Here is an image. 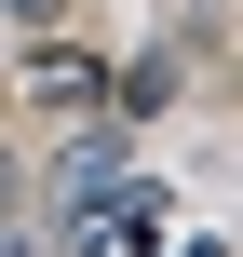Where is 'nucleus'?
Listing matches in <instances>:
<instances>
[{
    "label": "nucleus",
    "mask_w": 243,
    "mask_h": 257,
    "mask_svg": "<svg viewBox=\"0 0 243 257\" xmlns=\"http://www.w3.org/2000/svg\"><path fill=\"white\" fill-rule=\"evenodd\" d=\"M122 176H135V136H122V122H81V136L54 149V217H81V203H108Z\"/></svg>",
    "instance_id": "1"
},
{
    "label": "nucleus",
    "mask_w": 243,
    "mask_h": 257,
    "mask_svg": "<svg viewBox=\"0 0 243 257\" xmlns=\"http://www.w3.org/2000/svg\"><path fill=\"white\" fill-rule=\"evenodd\" d=\"M14 14H27V27H54V14H68V0H14Z\"/></svg>",
    "instance_id": "2"
},
{
    "label": "nucleus",
    "mask_w": 243,
    "mask_h": 257,
    "mask_svg": "<svg viewBox=\"0 0 243 257\" xmlns=\"http://www.w3.org/2000/svg\"><path fill=\"white\" fill-rule=\"evenodd\" d=\"M176 257H230V244H216V230H189V244H176Z\"/></svg>",
    "instance_id": "3"
},
{
    "label": "nucleus",
    "mask_w": 243,
    "mask_h": 257,
    "mask_svg": "<svg viewBox=\"0 0 243 257\" xmlns=\"http://www.w3.org/2000/svg\"><path fill=\"white\" fill-rule=\"evenodd\" d=\"M0 217H14V149H0Z\"/></svg>",
    "instance_id": "4"
},
{
    "label": "nucleus",
    "mask_w": 243,
    "mask_h": 257,
    "mask_svg": "<svg viewBox=\"0 0 243 257\" xmlns=\"http://www.w3.org/2000/svg\"><path fill=\"white\" fill-rule=\"evenodd\" d=\"M0 257H41V244H27V230H0Z\"/></svg>",
    "instance_id": "5"
}]
</instances>
